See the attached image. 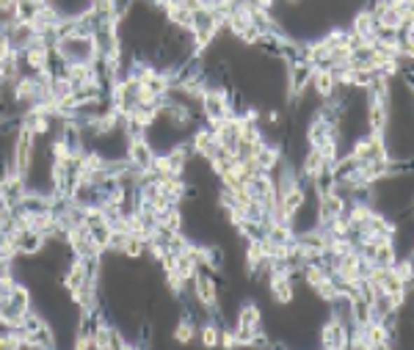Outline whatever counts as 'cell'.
Segmentation results:
<instances>
[{"label":"cell","mask_w":414,"mask_h":350,"mask_svg":"<svg viewBox=\"0 0 414 350\" xmlns=\"http://www.w3.org/2000/svg\"><path fill=\"white\" fill-rule=\"evenodd\" d=\"M232 328L237 331L240 337V345H249L251 337L257 331L265 328V312L260 309L257 301L246 298V301H237V309H235V320H232Z\"/></svg>","instance_id":"cell-1"},{"label":"cell","mask_w":414,"mask_h":350,"mask_svg":"<svg viewBox=\"0 0 414 350\" xmlns=\"http://www.w3.org/2000/svg\"><path fill=\"white\" fill-rule=\"evenodd\" d=\"M348 334H351V328L340 317L329 314L318 328V345L323 350H345L348 348Z\"/></svg>","instance_id":"cell-2"},{"label":"cell","mask_w":414,"mask_h":350,"mask_svg":"<svg viewBox=\"0 0 414 350\" xmlns=\"http://www.w3.org/2000/svg\"><path fill=\"white\" fill-rule=\"evenodd\" d=\"M155 146L146 141V135H138V138H130L127 146H125V158L127 163L138 169V172H152V163H155Z\"/></svg>","instance_id":"cell-3"},{"label":"cell","mask_w":414,"mask_h":350,"mask_svg":"<svg viewBox=\"0 0 414 350\" xmlns=\"http://www.w3.org/2000/svg\"><path fill=\"white\" fill-rule=\"evenodd\" d=\"M67 246H69L72 257H81V260H89V257H99V254H102V248L92 240L86 223L72 226V229L67 232Z\"/></svg>","instance_id":"cell-4"},{"label":"cell","mask_w":414,"mask_h":350,"mask_svg":"<svg viewBox=\"0 0 414 350\" xmlns=\"http://www.w3.org/2000/svg\"><path fill=\"white\" fill-rule=\"evenodd\" d=\"M265 287H268V295H271V301H274L276 307H293V301H296V284H293V276H287V273H271L268 276V281H265Z\"/></svg>","instance_id":"cell-5"},{"label":"cell","mask_w":414,"mask_h":350,"mask_svg":"<svg viewBox=\"0 0 414 350\" xmlns=\"http://www.w3.org/2000/svg\"><path fill=\"white\" fill-rule=\"evenodd\" d=\"M348 34L357 36V39L373 42V36H375V17L370 14V8L359 6V8L351 14V20H348Z\"/></svg>","instance_id":"cell-6"},{"label":"cell","mask_w":414,"mask_h":350,"mask_svg":"<svg viewBox=\"0 0 414 350\" xmlns=\"http://www.w3.org/2000/svg\"><path fill=\"white\" fill-rule=\"evenodd\" d=\"M196 337H199V323H196L191 314L180 312V314L174 317V323H172V340H174L177 345H193Z\"/></svg>","instance_id":"cell-7"},{"label":"cell","mask_w":414,"mask_h":350,"mask_svg":"<svg viewBox=\"0 0 414 350\" xmlns=\"http://www.w3.org/2000/svg\"><path fill=\"white\" fill-rule=\"evenodd\" d=\"M158 190H160V196H166L172 204H183L188 182H185L183 176H158Z\"/></svg>","instance_id":"cell-8"},{"label":"cell","mask_w":414,"mask_h":350,"mask_svg":"<svg viewBox=\"0 0 414 350\" xmlns=\"http://www.w3.org/2000/svg\"><path fill=\"white\" fill-rule=\"evenodd\" d=\"M310 91H312V97H318V99H329L334 91H337V80H334V72L331 69H315L312 72V80H310Z\"/></svg>","instance_id":"cell-9"},{"label":"cell","mask_w":414,"mask_h":350,"mask_svg":"<svg viewBox=\"0 0 414 350\" xmlns=\"http://www.w3.org/2000/svg\"><path fill=\"white\" fill-rule=\"evenodd\" d=\"M221 328H224V323H221L219 317L202 320V323H199V337H196V342L205 345V348H219V345H221Z\"/></svg>","instance_id":"cell-10"},{"label":"cell","mask_w":414,"mask_h":350,"mask_svg":"<svg viewBox=\"0 0 414 350\" xmlns=\"http://www.w3.org/2000/svg\"><path fill=\"white\" fill-rule=\"evenodd\" d=\"M263 237L274 240L276 246H287V243L296 240V229H293V223H287V220L265 218V234H263Z\"/></svg>","instance_id":"cell-11"},{"label":"cell","mask_w":414,"mask_h":350,"mask_svg":"<svg viewBox=\"0 0 414 350\" xmlns=\"http://www.w3.org/2000/svg\"><path fill=\"white\" fill-rule=\"evenodd\" d=\"M25 348H58V334L53 328V323H45L39 331L25 337Z\"/></svg>","instance_id":"cell-12"},{"label":"cell","mask_w":414,"mask_h":350,"mask_svg":"<svg viewBox=\"0 0 414 350\" xmlns=\"http://www.w3.org/2000/svg\"><path fill=\"white\" fill-rule=\"evenodd\" d=\"M158 226H163V229H169V232H185L183 204H169V207L158 216Z\"/></svg>","instance_id":"cell-13"},{"label":"cell","mask_w":414,"mask_h":350,"mask_svg":"<svg viewBox=\"0 0 414 350\" xmlns=\"http://www.w3.org/2000/svg\"><path fill=\"white\" fill-rule=\"evenodd\" d=\"M8 301L14 304V309L28 312V309L34 307V290H31V284H25L22 279H17L14 287H11V293H8Z\"/></svg>","instance_id":"cell-14"},{"label":"cell","mask_w":414,"mask_h":350,"mask_svg":"<svg viewBox=\"0 0 414 350\" xmlns=\"http://www.w3.org/2000/svg\"><path fill=\"white\" fill-rule=\"evenodd\" d=\"M395 260H398V248H395L392 240L378 243V246L373 248V257H370V262L375 265V267H392Z\"/></svg>","instance_id":"cell-15"},{"label":"cell","mask_w":414,"mask_h":350,"mask_svg":"<svg viewBox=\"0 0 414 350\" xmlns=\"http://www.w3.org/2000/svg\"><path fill=\"white\" fill-rule=\"evenodd\" d=\"M89 234H92V240L105 251L108 248V240H111V223L108 220H99V223H92L89 226Z\"/></svg>","instance_id":"cell-16"},{"label":"cell","mask_w":414,"mask_h":350,"mask_svg":"<svg viewBox=\"0 0 414 350\" xmlns=\"http://www.w3.org/2000/svg\"><path fill=\"white\" fill-rule=\"evenodd\" d=\"M221 348H240V337H237V331L224 323V328H221Z\"/></svg>","instance_id":"cell-17"},{"label":"cell","mask_w":414,"mask_h":350,"mask_svg":"<svg viewBox=\"0 0 414 350\" xmlns=\"http://www.w3.org/2000/svg\"><path fill=\"white\" fill-rule=\"evenodd\" d=\"M17 257V248L11 243V234L0 232V260H14Z\"/></svg>","instance_id":"cell-18"},{"label":"cell","mask_w":414,"mask_h":350,"mask_svg":"<svg viewBox=\"0 0 414 350\" xmlns=\"http://www.w3.org/2000/svg\"><path fill=\"white\" fill-rule=\"evenodd\" d=\"M11 52H14V44H11V39H8V34L0 31V61H6Z\"/></svg>","instance_id":"cell-19"},{"label":"cell","mask_w":414,"mask_h":350,"mask_svg":"<svg viewBox=\"0 0 414 350\" xmlns=\"http://www.w3.org/2000/svg\"><path fill=\"white\" fill-rule=\"evenodd\" d=\"M188 11H199V8H205L207 6V0H180Z\"/></svg>","instance_id":"cell-20"}]
</instances>
